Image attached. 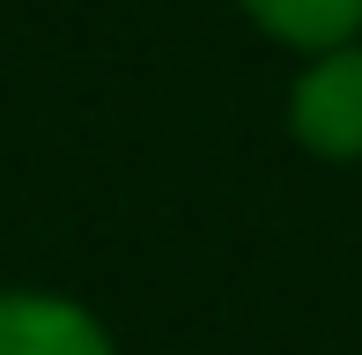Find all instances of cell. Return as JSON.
I'll use <instances>...</instances> for the list:
<instances>
[{
    "instance_id": "6da1fadb",
    "label": "cell",
    "mask_w": 362,
    "mask_h": 355,
    "mask_svg": "<svg viewBox=\"0 0 362 355\" xmlns=\"http://www.w3.org/2000/svg\"><path fill=\"white\" fill-rule=\"evenodd\" d=\"M288 134L303 141L310 156H333L348 163L362 156V45H340V52H318L288 89Z\"/></svg>"
},
{
    "instance_id": "3957f363",
    "label": "cell",
    "mask_w": 362,
    "mask_h": 355,
    "mask_svg": "<svg viewBox=\"0 0 362 355\" xmlns=\"http://www.w3.org/2000/svg\"><path fill=\"white\" fill-rule=\"evenodd\" d=\"M259 30H274L296 52H340L362 30V0H244Z\"/></svg>"
},
{
    "instance_id": "7a4b0ae2",
    "label": "cell",
    "mask_w": 362,
    "mask_h": 355,
    "mask_svg": "<svg viewBox=\"0 0 362 355\" xmlns=\"http://www.w3.org/2000/svg\"><path fill=\"white\" fill-rule=\"evenodd\" d=\"M0 355H111V341L81 303L8 289L0 296Z\"/></svg>"
}]
</instances>
